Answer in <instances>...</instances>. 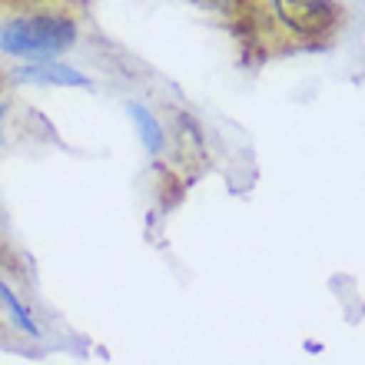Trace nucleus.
<instances>
[{
  "label": "nucleus",
  "mask_w": 365,
  "mask_h": 365,
  "mask_svg": "<svg viewBox=\"0 0 365 365\" xmlns=\"http://www.w3.org/2000/svg\"><path fill=\"white\" fill-rule=\"evenodd\" d=\"M236 7L246 37L276 43L319 47L336 37L349 20L342 0H236Z\"/></svg>",
  "instance_id": "obj_1"
},
{
  "label": "nucleus",
  "mask_w": 365,
  "mask_h": 365,
  "mask_svg": "<svg viewBox=\"0 0 365 365\" xmlns=\"http://www.w3.org/2000/svg\"><path fill=\"white\" fill-rule=\"evenodd\" d=\"M77 20L60 10H27L0 24V50L10 57L47 60L77 43Z\"/></svg>",
  "instance_id": "obj_2"
},
{
  "label": "nucleus",
  "mask_w": 365,
  "mask_h": 365,
  "mask_svg": "<svg viewBox=\"0 0 365 365\" xmlns=\"http://www.w3.org/2000/svg\"><path fill=\"white\" fill-rule=\"evenodd\" d=\"M173 150H176V163L186 170V180H192L190 173H196L206 163V140H202L200 123L190 113L176 110L173 113Z\"/></svg>",
  "instance_id": "obj_3"
},
{
  "label": "nucleus",
  "mask_w": 365,
  "mask_h": 365,
  "mask_svg": "<svg viewBox=\"0 0 365 365\" xmlns=\"http://www.w3.org/2000/svg\"><path fill=\"white\" fill-rule=\"evenodd\" d=\"M126 113L133 116L136 133H140V140H143L146 153H153V156L163 153V146H166V130H163V123H160V120H156V116L150 113L143 103H133V100H126Z\"/></svg>",
  "instance_id": "obj_4"
},
{
  "label": "nucleus",
  "mask_w": 365,
  "mask_h": 365,
  "mask_svg": "<svg viewBox=\"0 0 365 365\" xmlns=\"http://www.w3.org/2000/svg\"><path fill=\"white\" fill-rule=\"evenodd\" d=\"M24 80H37V83H57V87H90V80L80 70L67 67V63H43V67H24L20 70Z\"/></svg>",
  "instance_id": "obj_5"
},
{
  "label": "nucleus",
  "mask_w": 365,
  "mask_h": 365,
  "mask_svg": "<svg viewBox=\"0 0 365 365\" xmlns=\"http://www.w3.org/2000/svg\"><path fill=\"white\" fill-rule=\"evenodd\" d=\"M0 302H4V309H7V316L14 319V326H20L24 332H30V336H40V329H37V322L30 319V312L24 309V302H20L14 292H10V286L0 279Z\"/></svg>",
  "instance_id": "obj_6"
},
{
  "label": "nucleus",
  "mask_w": 365,
  "mask_h": 365,
  "mask_svg": "<svg viewBox=\"0 0 365 365\" xmlns=\"http://www.w3.org/2000/svg\"><path fill=\"white\" fill-rule=\"evenodd\" d=\"M7 116V103H0V120ZM0 143H4V130H0Z\"/></svg>",
  "instance_id": "obj_7"
},
{
  "label": "nucleus",
  "mask_w": 365,
  "mask_h": 365,
  "mask_svg": "<svg viewBox=\"0 0 365 365\" xmlns=\"http://www.w3.org/2000/svg\"><path fill=\"white\" fill-rule=\"evenodd\" d=\"M7 4H30V0H7Z\"/></svg>",
  "instance_id": "obj_8"
}]
</instances>
